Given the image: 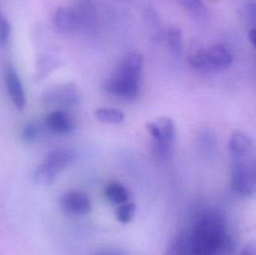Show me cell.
<instances>
[{
	"mask_svg": "<svg viewBox=\"0 0 256 255\" xmlns=\"http://www.w3.org/2000/svg\"><path fill=\"white\" fill-rule=\"evenodd\" d=\"M189 235L192 255H219L230 244L225 218L216 210L200 212Z\"/></svg>",
	"mask_w": 256,
	"mask_h": 255,
	"instance_id": "obj_1",
	"label": "cell"
},
{
	"mask_svg": "<svg viewBox=\"0 0 256 255\" xmlns=\"http://www.w3.org/2000/svg\"><path fill=\"white\" fill-rule=\"evenodd\" d=\"M144 58L140 52L128 54L104 82L105 92L122 100L136 99L140 92Z\"/></svg>",
	"mask_w": 256,
	"mask_h": 255,
	"instance_id": "obj_2",
	"label": "cell"
},
{
	"mask_svg": "<svg viewBox=\"0 0 256 255\" xmlns=\"http://www.w3.org/2000/svg\"><path fill=\"white\" fill-rule=\"evenodd\" d=\"M96 10L90 0H80L72 6H60L52 14V25L62 35H72L92 29Z\"/></svg>",
	"mask_w": 256,
	"mask_h": 255,
	"instance_id": "obj_3",
	"label": "cell"
},
{
	"mask_svg": "<svg viewBox=\"0 0 256 255\" xmlns=\"http://www.w3.org/2000/svg\"><path fill=\"white\" fill-rule=\"evenodd\" d=\"M188 62L196 70L220 72L228 69L232 64L234 56L226 46L222 44H214L192 50L188 55Z\"/></svg>",
	"mask_w": 256,
	"mask_h": 255,
	"instance_id": "obj_4",
	"label": "cell"
},
{
	"mask_svg": "<svg viewBox=\"0 0 256 255\" xmlns=\"http://www.w3.org/2000/svg\"><path fill=\"white\" fill-rule=\"evenodd\" d=\"M152 140V154L156 159L166 160L172 156L176 139V126L172 118L162 116L146 124Z\"/></svg>",
	"mask_w": 256,
	"mask_h": 255,
	"instance_id": "obj_5",
	"label": "cell"
},
{
	"mask_svg": "<svg viewBox=\"0 0 256 255\" xmlns=\"http://www.w3.org/2000/svg\"><path fill=\"white\" fill-rule=\"evenodd\" d=\"M76 154L72 148H58L49 152L35 170V182L42 185L54 182L60 172H64L74 162Z\"/></svg>",
	"mask_w": 256,
	"mask_h": 255,
	"instance_id": "obj_6",
	"label": "cell"
},
{
	"mask_svg": "<svg viewBox=\"0 0 256 255\" xmlns=\"http://www.w3.org/2000/svg\"><path fill=\"white\" fill-rule=\"evenodd\" d=\"M256 175L254 160H232L230 184L235 194L242 198H252L255 194Z\"/></svg>",
	"mask_w": 256,
	"mask_h": 255,
	"instance_id": "obj_7",
	"label": "cell"
},
{
	"mask_svg": "<svg viewBox=\"0 0 256 255\" xmlns=\"http://www.w3.org/2000/svg\"><path fill=\"white\" fill-rule=\"evenodd\" d=\"M80 95L74 84H60L50 88L42 95V102L45 106L52 109L66 110L79 104Z\"/></svg>",
	"mask_w": 256,
	"mask_h": 255,
	"instance_id": "obj_8",
	"label": "cell"
},
{
	"mask_svg": "<svg viewBox=\"0 0 256 255\" xmlns=\"http://www.w3.org/2000/svg\"><path fill=\"white\" fill-rule=\"evenodd\" d=\"M60 206L66 214L74 216L88 215L92 212V202L85 192L80 190H69L60 198Z\"/></svg>",
	"mask_w": 256,
	"mask_h": 255,
	"instance_id": "obj_9",
	"label": "cell"
},
{
	"mask_svg": "<svg viewBox=\"0 0 256 255\" xmlns=\"http://www.w3.org/2000/svg\"><path fill=\"white\" fill-rule=\"evenodd\" d=\"M228 149L232 160H252L254 158V140L246 132L235 130L230 135Z\"/></svg>",
	"mask_w": 256,
	"mask_h": 255,
	"instance_id": "obj_10",
	"label": "cell"
},
{
	"mask_svg": "<svg viewBox=\"0 0 256 255\" xmlns=\"http://www.w3.org/2000/svg\"><path fill=\"white\" fill-rule=\"evenodd\" d=\"M4 82L8 94H9V98L14 106L19 110H24V108L26 106V95H25L24 85H22L18 72L12 65H8L5 68Z\"/></svg>",
	"mask_w": 256,
	"mask_h": 255,
	"instance_id": "obj_11",
	"label": "cell"
},
{
	"mask_svg": "<svg viewBox=\"0 0 256 255\" xmlns=\"http://www.w3.org/2000/svg\"><path fill=\"white\" fill-rule=\"evenodd\" d=\"M44 125L50 132L58 135H69L75 130V122L68 110L52 109L45 116Z\"/></svg>",
	"mask_w": 256,
	"mask_h": 255,
	"instance_id": "obj_12",
	"label": "cell"
},
{
	"mask_svg": "<svg viewBox=\"0 0 256 255\" xmlns=\"http://www.w3.org/2000/svg\"><path fill=\"white\" fill-rule=\"evenodd\" d=\"M156 35L158 40L162 42L170 52H172L174 55L182 54L184 42H182V32L179 28L174 26V25H168V26L160 29Z\"/></svg>",
	"mask_w": 256,
	"mask_h": 255,
	"instance_id": "obj_13",
	"label": "cell"
},
{
	"mask_svg": "<svg viewBox=\"0 0 256 255\" xmlns=\"http://www.w3.org/2000/svg\"><path fill=\"white\" fill-rule=\"evenodd\" d=\"M164 255H192L189 232H180L172 240Z\"/></svg>",
	"mask_w": 256,
	"mask_h": 255,
	"instance_id": "obj_14",
	"label": "cell"
},
{
	"mask_svg": "<svg viewBox=\"0 0 256 255\" xmlns=\"http://www.w3.org/2000/svg\"><path fill=\"white\" fill-rule=\"evenodd\" d=\"M105 198L109 200L110 202L115 205L124 204V202H129L130 192L128 190L126 186L122 184L119 182H112L105 186L104 189Z\"/></svg>",
	"mask_w": 256,
	"mask_h": 255,
	"instance_id": "obj_15",
	"label": "cell"
},
{
	"mask_svg": "<svg viewBox=\"0 0 256 255\" xmlns=\"http://www.w3.org/2000/svg\"><path fill=\"white\" fill-rule=\"evenodd\" d=\"M94 118L102 124L120 125L124 122V112L116 108H99L94 112Z\"/></svg>",
	"mask_w": 256,
	"mask_h": 255,
	"instance_id": "obj_16",
	"label": "cell"
},
{
	"mask_svg": "<svg viewBox=\"0 0 256 255\" xmlns=\"http://www.w3.org/2000/svg\"><path fill=\"white\" fill-rule=\"evenodd\" d=\"M176 2L194 19L202 20L206 18L208 9L204 2H202V0H176Z\"/></svg>",
	"mask_w": 256,
	"mask_h": 255,
	"instance_id": "obj_17",
	"label": "cell"
},
{
	"mask_svg": "<svg viewBox=\"0 0 256 255\" xmlns=\"http://www.w3.org/2000/svg\"><path fill=\"white\" fill-rule=\"evenodd\" d=\"M136 212V205L132 202H126L124 204H120L116 209V219L122 224H128L132 222Z\"/></svg>",
	"mask_w": 256,
	"mask_h": 255,
	"instance_id": "obj_18",
	"label": "cell"
},
{
	"mask_svg": "<svg viewBox=\"0 0 256 255\" xmlns=\"http://www.w3.org/2000/svg\"><path fill=\"white\" fill-rule=\"evenodd\" d=\"M59 65L58 59H55V56H46L44 59H42L38 65V72H36V79H42V78L46 76L50 72L55 69V68Z\"/></svg>",
	"mask_w": 256,
	"mask_h": 255,
	"instance_id": "obj_19",
	"label": "cell"
},
{
	"mask_svg": "<svg viewBox=\"0 0 256 255\" xmlns=\"http://www.w3.org/2000/svg\"><path fill=\"white\" fill-rule=\"evenodd\" d=\"M42 134V129L35 122H28L22 130V138L26 142H35Z\"/></svg>",
	"mask_w": 256,
	"mask_h": 255,
	"instance_id": "obj_20",
	"label": "cell"
},
{
	"mask_svg": "<svg viewBox=\"0 0 256 255\" xmlns=\"http://www.w3.org/2000/svg\"><path fill=\"white\" fill-rule=\"evenodd\" d=\"M12 35V25L5 16L4 12L0 10V48L6 46Z\"/></svg>",
	"mask_w": 256,
	"mask_h": 255,
	"instance_id": "obj_21",
	"label": "cell"
},
{
	"mask_svg": "<svg viewBox=\"0 0 256 255\" xmlns=\"http://www.w3.org/2000/svg\"><path fill=\"white\" fill-rule=\"evenodd\" d=\"M92 255H130L126 250L120 249V248H102L96 250Z\"/></svg>",
	"mask_w": 256,
	"mask_h": 255,
	"instance_id": "obj_22",
	"label": "cell"
},
{
	"mask_svg": "<svg viewBox=\"0 0 256 255\" xmlns=\"http://www.w3.org/2000/svg\"><path fill=\"white\" fill-rule=\"evenodd\" d=\"M246 16L248 20L252 22V26H254L255 19H256V5L255 2H250L246 6Z\"/></svg>",
	"mask_w": 256,
	"mask_h": 255,
	"instance_id": "obj_23",
	"label": "cell"
},
{
	"mask_svg": "<svg viewBox=\"0 0 256 255\" xmlns=\"http://www.w3.org/2000/svg\"><path fill=\"white\" fill-rule=\"evenodd\" d=\"M239 255H256L255 245L252 242H249L248 245H245L242 249V252H239Z\"/></svg>",
	"mask_w": 256,
	"mask_h": 255,
	"instance_id": "obj_24",
	"label": "cell"
},
{
	"mask_svg": "<svg viewBox=\"0 0 256 255\" xmlns=\"http://www.w3.org/2000/svg\"><path fill=\"white\" fill-rule=\"evenodd\" d=\"M248 36H249V42L250 44H252V48L256 46V29L255 26L250 28L249 32H248Z\"/></svg>",
	"mask_w": 256,
	"mask_h": 255,
	"instance_id": "obj_25",
	"label": "cell"
}]
</instances>
